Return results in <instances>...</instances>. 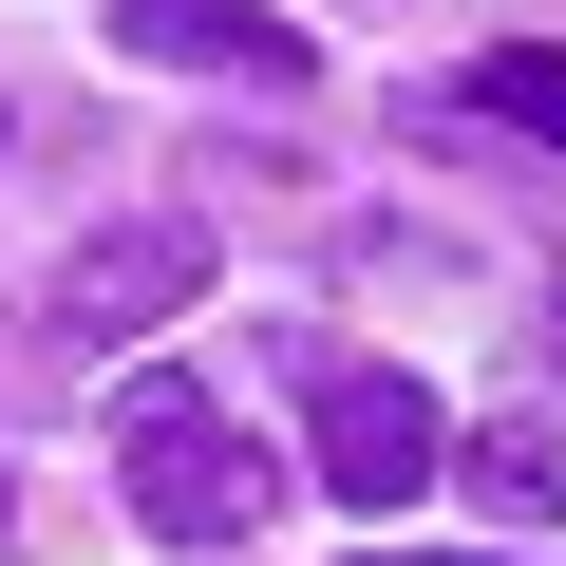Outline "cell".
<instances>
[{
	"label": "cell",
	"instance_id": "6",
	"mask_svg": "<svg viewBox=\"0 0 566 566\" xmlns=\"http://www.w3.org/2000/svg\"><path fill=\"white\" fill-rule=\"evenodd\" d=\"M472 114H491V133H528V151H566V57H528V39H510V57H472Z\"/></svg>",
	"mask_w": 566,
	"mask_h": 566
},
{
	"label": "cell",
	"instance_id": "4",
	"mask_svg": "<svg viewBox=\"0 0 566 566\" xmlns=\"http://www.w3.org/2000/svg\"><path fill=\"white\" fill-rule=\"evenodd\" d=\"M114 57L151 76H227V95H303V20H264V0H114Z\"/></svg>",
	"mask_w": 566,
	"mask_h": 566
},
{
	"label": "cell",
	"instance_id": "3",
	"mask_svg": "<svg viewBox=\"0 0 566 566\" xmlns=\"http://www.w3.org/2000/svg\"><path fill=\"white\" fill-rule=\"evenodd\" d=\"M170 303H208V227H189V208H133V227H95V245L57 264V322H76L95 359H114V340H151Z\"/></svg>",
	"mask_w": 566,
	"mask_h": 566
},
{
	"label": "cell",
	"instance_id": "7",
	"mask_svg": "<svg viewBox=\"0 0 566 566\" xmlns=\"http://www.w3.org/2000/svg\"><path fill=\"white\" fill-rule=\"evenodd\" d=\"M359 566H416V547H359Z\"/></svg>",
	"mask_w": 566,
	"mask_h": 566
},
{
	"label": "cell",
	"instance_id": "2",
	"mask_svg": "<svg viewBox=\"0 0 566 566\" xmlns=\"http://www.w3.org/2000/svg\"><path fill=\"white\" fill-rule=\"evenodd\" d=\"M303 453H322L340 510H416V491H453V416H434L397 359H322V378H303Z\"/></svg>",
	"mask_w": 566,
	"mask_h": 566
},
{
	"label": "cell",
	"instance_id": "5",
	"mask_svg": "<svg viewBox=\"0 0 566 566\" xmlns=\"http://www.w3.org/2000/svg\"><path fill=\"white\" fill-rule=\"evenodd\" d=\"M453 491L491 528H566V416H472L453 434Z\"/></svg>",
	"mask_w": 566,
	"mask_h": 566
},
{
	"label": "cell",
	"instance_id": "1",
	"mask_svg": "<svg viewBox=\"0 0 566 566\" xmlns=\"http://www.w3.org/2000/svg\"><path fill=\"white\" fill-rule=\"evenodd\" d=\"M114 491H133V528H170V547H245V528H264V453H245L189 378H114Z\"/></svg>",
	"mask_w": 566,
	"mask_h": 566
},
{
	"label": "cell",
	"instance_id": "8",
	"mask_svg": "<svg viewBox=\"0 0 566 566\" xmlns=\"http://www.w3.org/2000/svg\"><path fill=\"white\" fill-rule=\"evenodd\" d=\"M0 510H20V491H0Z\"/></svg>",
	"mask_w": 566,
	"mask_h": 566
}]
</instances>
